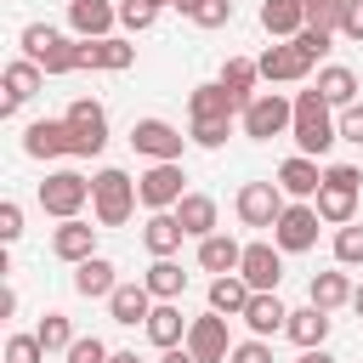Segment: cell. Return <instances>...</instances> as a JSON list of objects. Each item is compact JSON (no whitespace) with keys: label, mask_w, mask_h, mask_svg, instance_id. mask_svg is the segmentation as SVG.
Listing matches in <instances>:
<instances>
[{"label":"cell","mask_w":363,"mask_h":363,"mask_svg":"<svg viewBox=\"0 0 363 363\" xmlns=\"http://www.w3.org/2000/svg\"><path fill=\"white\" fill-rule=\"evenodd\" d=\"M318 204H284V216H278V227H272V244L284 250V255H306L312 244H318Z\"/></svg>","instance_id":"obj_11"},{"label":"cell","mask_w":363,"mask_h":363,"mask_svg":"<svg viewBox=\"0 0 363 363\" xmlns=\"http://www.w3.org/2000/svg\"><path fill=\"white\" fill-rule=\"evenodd\" d=\"M182 238H187V233H182V221H176V210H153L147 227H142V244H147L153 261H170V255L182 250Z\"/></svg>","instance_id":"obj_22"},{"label":"cell","mask_w":363,"mask_h":363,"mask_svg":"<svg viewBox=\"0 0 363 363\" xmlns=\"http://www.w3.org/2000/svg\"><path fill=\"white\" fill-rule=\"evenodd\" d=\"M295 363H335V357H329V352H323V346H312V352H301V357H295Z\"/></svg>","instance_id":"obj_50"},{"label":"cell","mask_w":363,"mask_h":363,"mask_svg":"<svg viewBox=\"0 0 363 363\" xmlns=\"http://www.w3.org/2000/svg\"><path fill=\"white\" fill-rule=\"evenodd\" d=\"M108 363H147V357H136V352H113Z\"/></svg>","instance_id":"obj_51"},{"label":"cell","mask_w":363,"mask_h":363,"mask_svg":"<svg viewBox=\"0 0 363 363\" xmlns=\"http://www.w3.org/2000/svg\"><path fill=\"white\" fill-rule=\"evenodd\" d=\"M153 6H176V0H153Z\"/></svg>","instance_id":"obj_54"},{"label":"cell","mask_w":363,"mask_h":363,"mask_svg":"<svg viewBox=\"0 0 363 363\" xmlns=\"http://www.w3.org/2000/svg\"><path fill=\"white\" fill-rule=\"evenodd\" d=\"M119 267L108 261V255H91V261H79L74 267V289L85 295V301H108L113 289H119V278H113Z\"/></svg>","instance_id":"obj_23"},{"label":"cell","mask_w":363,"mask_h":363,"mask_svg":"<svg viewBox=\"0 0 363 363\" xmlns=\"http://www.w3.org/2000/svg\"><path fill=\"white\" fill-rule=\"evenodd\" d=\"M62 357H68V363H108L113 352H108V346H102L96 335H79V340H74V346H68Z\"/></svg>","instance_id":"obj_42"},{"label":"cell","mask_w":363,"mask_h":363,"mask_svg":"<svg viewBox=\"0 0 363 363\" xmlns=\"http://www.w3.org/2000/svg\"><path fill=\"white\" fill-rule=\"evenodd\" d=\"M0 238H6V244H17V238H23V204H17V199H6V204H0Z\"/></svg>","instance_id":"obj_46"},{"label":"cell","mask_w":363,"mask_h":363,"mask_svg":"<svg viewBox=\"0 0 363 363\" xmlns=\"http://www.w3.org/2000/svg\"><path fill=\"white\" fill-rule=\"evenodd\" d=\"M176 221H182L187 238H210V233H216V199H210V193H187V199L176 204Z\"/></svg>","instance_id":"obj_32"},{"label":"cell","mask_w":363,"mask_h":363,"mask_svg":"<svg viewBox=\"0 0 363 363\" xmlns=\"http://www.w3.org/2000/svg\"><path fill=\"white\" fill-rule=\"evenodd\" d=\"M352 306H357V318H363V284H357V289H352Z\"/></svg>","instance_id":"obj_53"},{"label":"cell","mask_w":363,"mask_h":363,"mask_svg":"<svg viewBox=\"0 0 363 363\" xmlns=\"http://www.w3.org/2000/svg\"><path fill=\"white\" fill-rule=\"evenodd\" d=\"M335 125H340V142H357V147H363V102L340 108V113H335Z\"/></svg>","instance_id":"obj_44"},{"label":"cell","mask_w":363,"mask_h":363,"mask_svg":"<svg viewBox=\"0 0 363 363\" xmlns=\"http://www.w3.org/2000/svg\"><path fill=\"white\" fill-rule=\"evenodd\" d=\"M261 28L272 40H295L306 28V0H261Z\"/></svg>","instance_id":"obj_25"},{"label":"cell","mask_w":363,"mask_h":363,"mask_svg":"<svg viewBox=\"0 0 363 363\" xmlns=\"http://www.w3.org/2000/svg\"><path fill=\"white\" fill-rule=\"evenodd\" d=\"M142 284L153 289V301H182V289H187V272H182L176 261H153V267L142 272Z\"/></svg>","instance_id":"obj_34"},{"label":"cell","mask_w":363,"mask_h":363,"mask_svg":"<svg viewBox=\"0 0 363 363\" xmlns=\"http://www.w3.org/2000/svg\"><path fill=\"white\" fill-rule=\"evenodd\" d=\"M340 17H346V0H306V23H312V28L340 34Z\"/></svg>","instance_id":"obj_40"},{"label":"cell","mask_w":363,"mask_h":363,"mask_svg":"<svg viewBox=\"0 0 363 363\" xmlns=\"http://www.w3.org/2000/svg\"><path fill=\"white\" fill-rule=\"evenodd\" d=\"M159 363H199V357H193V352H187V346H170V352H164V357H159Z\"/></svg>","instance_id":"obj_49"},{"label":"cell","mask_w":363,"mask_h":363,"mask_svg":"<svg viewBox=\"0 0 363 363\" xmlns=\"http://www.w3.org/2000/svg\"><path fill=\"white\" fill-rule=\"evenodd\" d=\"M329 323H335V318H329L323 306H301V312H289L284 335H289L301 352H312V346H323V340H329Z\"/></svg>","instance_id":"obj_28"},{"label":"cell","mask_w":363,"mask_h":363,"mask_svg":"<svg viewBox=\"0 0 363 363\" xmlns=\"http://www.w3.org/2000/svg\"><path fill=\"white\" fill-rule=\"evenodd\" d=\"M227 130H233V119H193V125H187V142L216 153V147H227Z\"/></svg>","instance_id":"obj_37"},{"label":"cell","mask_w":363,"mask_h":363,"mask_svg":"<svg viewBox=\"0 0 363 363\" xmlns=\"http://www.w3.org/2000/svg\"><path fill=\"white\" fill-rule=\"evenodd\" d=\"M193 23H199V28H227V23H233V0H204V6L193 11Z\"/></svg>","instance_id":"obj_43"},{"label":"cell","mask_w":363,"mask_h":363,"mask_svg":"<svg viewBox=\"0 0 363 363\" xmlns=\"http://www.w3.org/2000/svg\"><path fill=\"white\" fill-rule=\"evenodd\" d=\"M182 164H147L142 176H136V199L147 204V210H176L187 193H182Z\"/></svg>","instance_id":"obj_14"},{"label":"cell","mask_w":363,"mask_h":363,"mask_svg":"<svg viewBox=\"0 0 363 363\" xmlns=\"http://www.w3.org/2000/svg\"><path fill=\"white\" fill-rule=\"evenodd\" d=\"M238 125H244V136H250V142H272V136H284V130L295 125V102H289V96H278V91H261V96L238 113Z\"/></svg>","instance_id":"obj_6"},{"label":"cell","mask_w":363,"mask_h":363,"mask_svg":"<svg viewBox=\"0 0 363 363\" xmlns=\"http://www.w3.org/2000/svg\"><path fill=\"white\" fill-rule=\"evenodd\" d=\"M182 346H187L199 363H227V352H233L238 340L227 335V318H221V312H204V318L187 323V340H182Z\"/></svg>","instance_id":"obj_13"},{"label":"cell","mask_w":363,"mask_h":363,"mask_svg":"<svg viewBox=\"0 0 363 363\" xmlns=\"http://www.w3.org/2000/svg\"><path fill=\"white\" fill-rule=\"evenodd\" d=\"M340 34H346V40H363V0H346V17H340Z\"/></svg>","instance_id":"obj_48"},{"label":"cell","mask_w":363,"mask_h":363,"mask_svg":"<svg viewBox=\"0 0 363 363\" xmlns=\"http://www.w3.org/2000/svg\"><path fill=\"white\" fill-rule=\"evenodd\" d=\"M6 363H45L40 335H11V340H6Z\"/></svg>","instance_id":"obj_41"},{"label":"cell","mask_w":363,"mask_h":363,"mask_svg":"<svg viewBox=\"0 0 363 363\" xmlns=\"http://www.w3.org/2000/svg\"><path fill=\"white\" fill-rule=\"evenodd\" d=\"M79 45H85V40H68V34H57L51 23H28V28H23V57L40 62L45 74H79Z\"/></svg>","instance_id":"obj_4"},{"label":"cell","mask_w":363,"mask_h":363,"mask_svg":"<svg viewBox=\"0 0 363 363\" xmlns=\"http://www.w3.org/2000/svg\"><path fill=\"white\" fill-rule=\"evenodd\" d=\"M312 51H301L295 40H272L261 57H255V68H261V79H272V85H295V79H306L312 74Z\"/></svg>","instance_id":"obj_9"},{"label":"cell","mask_w":363,"mask_h":363,"mask_svg":"<svg viewBox=\"0 0 363 363\" xmlns=\"http://www.w3.org/2000/svg\"><path fill=\"white\" fill-rule=\"evenodd\" d=\"M278 187H284V199H295V204H312V199H318V187H323V170H318V159H306V153H289V159L278 164Z\"/></svg>","instance_id":"obj_17"},{"label":"cell","mask_w":363,"mask_h":363,"mask_svg":"<svg viewBox=\"0 0 363 363\" xmlns=\"http://www.w3.org/2000/svg\"><path fill=\"white\" fill-rule=\"evenodd\" d=\"M238 278H244L255 295H278V284H284V250H278V244H244Z\"/></svg>","instance_id":"obj_12"},{"label":"cell","mask_w":363,"mask_h":363,"mask_svg":"<svg viewBox=\"0 0 363 363\" xmlns=\"http://www.w3.org/2000/svg\"><path fill=\"white\" fill-rule=\"evenodd\" d=\"M23 153H28V159H62V153H74L68 119H34V125L23 130Z\"/></svg>","instance_id":"obj_16"},{"label":"cell","mask_w":363,"mask_h":363,"mask_svg":"<svg viewBox=\"0 0 363 363\" xmlns=\"http://www.w3.org/2000/svg\"><path fill=\"white\" fill-rule=\"evenodd\" d=\"M136 62V45H125V40H85L79 45V68H102V74H125Z\"/></svg>","instance_id":"obj_21"},{"label":"cell","mask_w":363,"mask_h":363,"mask_svg":"<svg viewBox=\"0 0 363 363\" xmlns=\"http://www.w3.org/2000/svg\"><path fill=\"white\" fill-rule=\"evenodd\" d=\"M130 147H136L147 164H182L187 136H182L170 119H136V125H130Z\"/></svg>","instance_id":"obj_8"},{"label":"cell","mask_w":363,"mask_h":363,"mask_svg":"<svg viewBox=\"0 0 363 363\" xmlns=\"http://www.w3.org/2000/svg\"><path fill=\"white\" fill-rule=\"evenodd\" d=\"M238 113V102L221 91V79L216 85H193L187 91V119H233Z\"/></svg>","instance_id":"obj_31"},{"label":"cell","mask_w":363,"mask_h":363,"mask_svg":"<svg viewBox=\"0 0 363 363\" xmlns=\"http://www.w3.org/2000/svg\"><path fill=\"white\" fill-rule=\"evenodd\" d=\"M227 363H272V346H267V340H255V335H250V340H238V346H233V352H227Z\"/></svg>","instance_id":"obj_45"},{"label":"cell","mask_w":363,"mask_h":363,"mask_svg":"<svg viewBox=\"0 0 363 363\" xmlns=\"http://www.w3.org/2000/svg\"><path fill=\"white\" fill-rule=\"evenodd\" d=\"M96 233H102V227L79 221V216H74V221H57V227H51V255L68 261V267H79V261L96 255Z\"/></svg>","instance_id":"obj_15"},{"label":"cell","mask_w":363,"mask_h":363,"mask_svg":"<svg viewBox=\"0 0 363 363\" xmlns=\"http://www.w3.org/2000/svg\"><path fill=\"white\" fill-rule=\"evenodd\" d=\"M238 261H244V244H238V238H227V233L199 238V267H204V272L227 278V272H238Z\"/></svg>","instance_id":"obj_26"},{"label":"cell","mask_w":363,"mask_h":363,"mask_svg":"<svg viewBox=\"0 0 363 363\" xmlns=\"http://www.w3.org/2000/svg\"><path fill=\"white\" fill-rule=\"evenodd\" d=\"M255 79H261V68H255L250 57H227V68H221V91L238 102V113H244V108L261 96V91H255Z\"/></svg>","instance_id":"obj_29"},{"label":"cell","mask_w":363,"mask_h":363,"mask_svg":"<svg viewBox=\"0 0 363 363\" xmlns=\"http://www.w3.org/2000/svg\"><path fill=\"white\" fill-rule=\"evenodd\" d=\"M318 96H323L329 108H352V102H357V74H352L346 62L318 68Z\"/></svg>","instance_id":"obj_30"},{"label":"cell","mask_w":363,"mask_h":363,"mask_svg":"<svg viewBox=\"0 0 363 363\" xmlns=\"http://www.w3.org/2000/svg\"><path fill=\"white\" fill-rule=\"evenodd\" d=\"M329 40H335V34H329V28H312V23L295 34V45H301V51H312V57H323V51H329Z\"/></svg>","instance_id":"obj_47"},{"label":"cell","mask_w":363,"mask_h":363,"mask_svg":"<svg viewBox=\"0 0 363 363\" xmlns=\"http://www.w3.org/2000/svg\"><path fill=\"white\" fill-rule=\"evenodd\" d=\"M136 204H142V199H136V182H130L125 170L108 164V170L91 176V216H96V227H125Z\"/></svg>","instance_id":"obj_3"},{"label":"cell","mask_w":363,"mask_h":363,"mask_svg":"<svg viewBox=\"0 0 363 363\" xmlns=\"http://www.w3.org/2000/svg\"><path fill=\"white\" fill-rule=\"evenodd\" d=\"M40 85H45V68H40V62H28V57L6 62V96H0V113L11 119V113H17V108L40 91Z\"/></svg>","instance_id":"obj_19"},{"label":"cell","mask_w":363,"mask_h":363,"mask_svg":"<svg viewBox=\"0 0 363 363\" xmlns=\"http://www.w3.org/2000/svg\"><path fill=\"white\" fill-rule=\"evenodd\" d=\"M68 130H74V159H96L108 147V108L91 102V96H74L68 102Z\"/></svg>","instance_id":"obj_7"},{"label":"cell","mask_w":363,"mask_h":363,"mask_svg":"<svg viewBox=\"0 0 363 363\" xmlns=\"http://www.w3.org/2000/svg\"><path fill=\"white\" fill-rule=\"evenodd\" d=\"M289 136H295V153H306V159H318V153H329V147L340 142V125H335L329 102L318 96V85L295 96V125H289Z\"/></svg>","instance_id":"obj_1"},{"label":"cell","mask_w":363,"mask_h":363,"mask_svg":"<svg viewBox=\"0 0 363 363\" xmlns=\"http://www.w3.org/2000/svg\"><path fill=\"white\" fill-rule=\"evenodd\" d=\"M335 261L340 267H363V227H335Z\"/></svg>","instance_id":"obj_38"},{"label":"cell","mask_w":363,"mask_h":363,"mask_svg":"<svg viewBox=\"0 0 363 363\" xmlns=\"http://www.w3.org/2000/svg\"><path fill=\"white\" fill-rule=\"evenodd\" d=\"M346 301H352V278H346V272H312V306L335 312V306H346Z\"/></svg>","instance_id":"obj_35"},{"label":"cell","mask_w":363,"mask_h":363,"mask_svg":"<svg viewBox=\"0 0 363 363\" xmlns=\"http://www.w3.org/2000/svg\"><path fill=\"white\" fill-rule=\"evenodd\" d=\"M40 210L45 216H57V221H74L85 204H91V176H79V170H51L45 182H40Z\"/></svg>","instance_id":"obj_5"},{"label":"cell","mask_w":363,"mask_h":363,"mask_svg":"<svg viewBox=\"0 0 363 363\" xmlns=\"http://www.w3.org/2000/svg\"><path fill=\"white\" fill-rule=\"evenodd\" d=\"M153 306H159V301H153V289H147V284H119V289L108 295V318H113V323H125V329L147 323V318H153Z\"/></svg>","instance_id":"obj_20"},{"label":"cell","mask_w":363,"mask_h":363,"mask_svg":"<svg viewBox=\"0 0 363 363\" xmlns=\"http://www.w3.org/2000/svg\"><path fill=\"white\" fill-rule=\"evenodd\" d=\"M233 210H238L244 227H278V216H284V187H278V182H244L238 199H233Z\"/></svg>","instance_id":"obj_10"},{"label":"cell","mask_w":363,"mask_h":363,"mask_svg":"<svg viewBox=\"0 0 363 363\" xmlns=\"http://www.w3.org/2000/svg\"><path fill=\"white\" fill-rule=\"evenodd\" d=\"M113 23H119V6L113 0H68V28L79 40H108Z\"/></svg>","instance_id":"obj_18"},{"label":"cell","mask_w":363,"mask_h":363,"mask_svg":"<svg viewBox=\"0 0 363 363\" xmlns=\"http://www.w3.org/2000/svg\"><path fill=\"white\" fill-rule=\"evenodd\" d=\"M357 193H363V170H357V164H329L312 204H318V216H323L329 227H352V221H357Z\"/></svg>","instance_id":"obj_2"},{"label":"cell","mask_w":363,"mask_h":363,"mask_svg":"<svg viewBox=\"0 0 363 363\" xmlns=\"http://www.w3.org/2000/svg\"><path fill=\"white\" fill-rule=\"evenodd\" d=\"M153 17H159V6H153V0H119V23H125L130 34H147V28H153Z\"/></svg>","instance_id":"obj_39"},{"label":"cell","mask_w":363,"mask_h":363,"mask_svg":"<svg viewBox=\"0 0 363 363\" xmlns=\"http://www.w3.org/2000/svg\"><path fill=\"white\" fill-rule=\"evenodd\" d=\"M187 323H193V318H182V306H176V301H159V306H153V318H147L142 329H147V340H153L159 352H170V346H182V340H187Z\"/></svg>","instance_id":"obj_24"},{"label":"cell","mask_w":363,"mask_h":363,"mask_svg":"<svg viewBox=\"0 0 363 363\" xmlns=\"http://www.w3.org/2000/svg\"><path fill=\"white\" fill-rule=\"evenodd\" d=\"M284 323H289V306H284L278 295H250V306H244V329H250L255 340L278 335Z\"/></svg>","instance_id":"obj_27"},{"label":"cell","mask_w":363,"mask_h":363,"mask_svg":"<svg viewBox=\"0 0 363 363\" xmlns=\"http://www.w3.org/2000/svg\"><path fill=\"white\" fill-rule=\"evenodd\" d=\"M199 6H204V0H176V11H187V17H193Z\"/></svg>","instance_id":"obj_52"},{"label":"cell","mask_w":363,"mask_h":363,"mask_svg":"<svg viewBox=\"0 0 363 363\" xmlns=\"http://www.w3.org/2000/svg\"><path fill=\"white\" fill-rule=\"evenodd\" d=\"M250 295H255V289H250L238 272H227V278H210V312H221V318H244Z\"/></svg>","instance_id":"obj_33"},{"label":"cell","mask_w":363,"mask_h":363,"mask_svg":"<svg viewBox=\"0 0 363 363\" xmlns=\"http://www.w3.org/2000/svg\"><path fill=\"white\" fill-rule=\"evenodd\" d=\"M34 335H40V346H45V352H68V346H74V340H79V335H74V323H68V318H62V312H45V318H40V329H34Z\"/></svg>","instance_id":"obj_36"}]
</instances>
